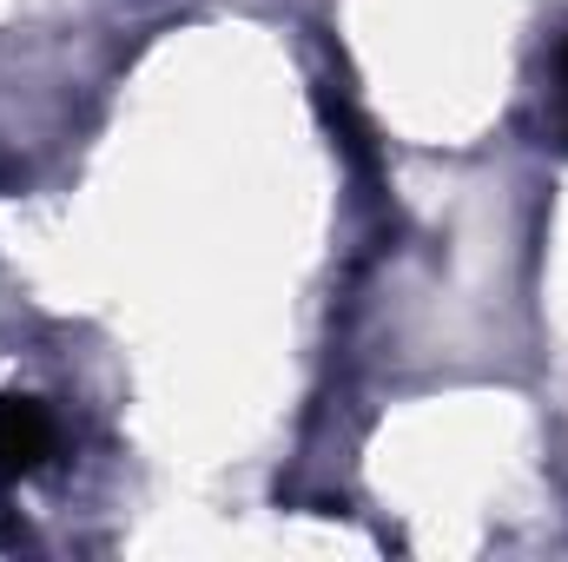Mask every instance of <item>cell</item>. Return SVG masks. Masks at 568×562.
Here are the masks:
<instances>
[{"instance_id":"cell-1","label":"cell","mask_w":568,"mask_h":562,"mask_svg":"<svg viewBox=\"0 0 568 562\" xmlns=\"http://www.w3.org/2000/svg\"><path fill=\"white\" fill-rule=\"evenodd\" d=\"M60 430H53V411L33 404V398H0V483L13 476H33L47 456H53Z\"/></svg>"}]
</instances>
